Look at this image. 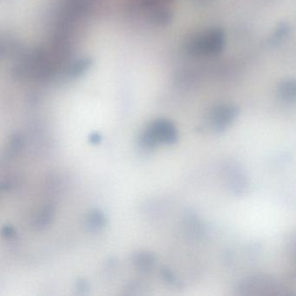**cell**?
Segmentation results:
<instances>
[{"instance_id":"6da1fadb","label":"cell","mask_w":296,"mask_h":296,"mask_svg":"<svg viewBox=\"0 0 296 296\" xmlns=\"http://www.w3.org/2000/svg\"><path fill=\"white\" fill-rule=\"evenodd\" d=\"M225 45V33L221 28H211L192 37L186 50L191 56H213L220 53Z\"/></svg>"},{"instance_id":"7a4b0ae2","label":"cell","mask_w":296,"mask_h":296,"mask_svg":"<svg viewBox=\"0 0 296 296\" xmlns=\"http://www.w3.org/2000/svg\"><path fill=\"white\" fill-rule=\"evenodd\" d=\"M178 139V132L171 122L158 119L149 125L140 138V143L146 149H152L160 142L172 144Z\"/></svg>"},{"instance_id":"3957f363","label":"cell","mask_w":296,"mask_h":296,"mask_svg":"<svg viewBox=\"0 0 296 296\" xmlns=\"http://www.w3.org/2000/svg\"><path fill=\"white\" fill-rule=\"evenodd\" d=\"M239 115V108L235 104H222L211 110L210 122L214 131L222 133L230 127Z\"/></svg>"},{"instance_id":"277c9868","label":"cell","mask_w":296,"mask_h":296,"mask_svg":"<svg viewBox=\"0 0 296 296\" xmlns=\"http://www.w3.org/2000/svg\"><path fill=\"white\" fill-rule=\"evenodd\" d=\"M228 181L231 191L235 193L236 195H242L243 193H245L249 184L244 171L235 165H233V168L229 169Z\"/></svg>"},{"instance_id":"5b68a950","label":"cell","mask_w":296,"mask_h":296,"mask_svg":"<svg viewBox=\"0 0 296 296\" xmlns=\"http://www.w3.org/2000/svg\"><path fill=\"white\" fill-rule=\"evenodd\" d=\"M278 95L281 99L290 103L296 102V78H289L278 86Z\"/></svg>"},{"instance_id":"8992f818","label":"cell","mask_w":296,"mask_h":296,"mask_svg":"<svg viewBox=\"0 0 296 296\" xmlns=\"http://www.w3.org/2000/svg\"><path fill=\"white\" fill-rule=\"evenodd\" d=\"M133 263L136 269L143 272H148L155 266L156 259L152 254L147 252H140L137 255H134Z\"/></svg>"},{"instance_id":"52a82bcc","label":"cell","mask_w":296,"mask_h":296,"mask_svg":"<svg viewBox=\"0 0 296 296\" xmlns=\"http://www.w3.org/2000/svg\"><path fill=\"white\" fill-rule=\"evenodd\" d=\"M88 224L92 229H99L105 225V218L104 214L98 211H92L88 217Z\"/></svg>"},{"instance_id":"ba28073f","label":"cell","mask_w":296,"mask_h":296,"mask_svg":"<svg viewBox=\"0 0 296 296\" xmlns=\"http://www.w3.org/2000/svg\"><path fill=\"white\" fill-rule=\"evenodd\" d=\"M52 216H53V208L51 206H48L40 212V214L38 216V218L36 219L34 224L37 227H40V228L45 227L50 223V221L52 219Z\"/></svg>"},{"instance_id":"9c48e42d","label":"cell","mask_w":296,"mask_h":296,"mask_svg":"<svg viewBox=\"0 0 296 296\" xmlns=\"http://www.w3.org/2000/svg\"><path fill=\"white\" fill-rule=\"evenodd\" d=\"M22 145H23V139H22L20 135L14 134L11 139V142H10L9 151H11L12 154H17L22 148Z\"/></svg>"},{"instance_id":"30bf717a","label":"cell","mask_w":296,"mask_h":296,"mask_svg":"<svg viewBox=\"0 0 296 296\" xmlns=\"http://www.w3.org/2000/svg\"><path fill=\"white\" fill-rule=\"evenodd\" d=\"M161 274H162V277H163V280L168 284L172 285L174 287H178L179 281H178L177 279L175 277V275L170 270H168V269H163Z\"/></svg>"},{"instance_id":"8fae6325","label":"cell","mask_w":296,"mask_h":296,"mask_svg":"<svg viewBox=\"0 0 296 296\" xmlns=\"http://www.w3.org/2000/svg\"><path fill=\"white\" fill-rule=\"evenodd\" d=\"M287 29H288V28H287L286 24H281L278 29L276 30V33H275V36H274V42H275V40H276V41H278V40L281 39V38H283V37L287 35Z\"/></svg>"},{"instance_id":"7c38bea8","label":"cell","mask_w":296,"mask_h":296,"mask_svg":"<svg viewBox=\"0 0 296 296\" xmlns=\"http://www.w3.org/2000/svg\"><path fill=\"white\" fill-rule=\"evenodd\" d=\"M170 0H144L143 3L146 6L151 7V6H157L159 5H163L164 2H169Z\"/></svg>"},{"instance_id":"4fadbf2b","label":"cell","mask_w":296,"mask_h":296,"mask_svg":"<svg viewBox=\"0 0 296 296\" xmlns=\"http://www.w3.org/2000/svg\"><path fill=\"white\" fill-rule=\"evenodd\" d=\"M3 234L7 238H12V237L15 236V230L12 227H6V228H3Z\"/></svg>"},{"instance_id":"5bb4252c","label":"cell","mask_w":296,"mask_h":296,"mask_svg":"<svg viewBox=\"0 0 296 296\" xmlns=\"http://www.w3.org/2000/svg\"><path fill=\"white\" fill-rule=\"evenodd\" d=\"M90 141L92 142V143H98V142L101 141V136L98 135V134H93L90 137Z\"/></svg>"},{"instance_id":"9a60e30c","label":"cell","mask_w":296,"mask_h":296,"mask_svg":"<svg viewBox=\"0 0 296 296\" xmlns=\"http://www.w3.org/2000/svg\"><path fill=\"white\" fill-rule=\"evenodd\" d=\"M205 1H207V0H205Z\"/></svg>"}]
</instances>
